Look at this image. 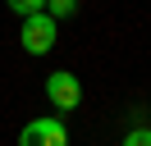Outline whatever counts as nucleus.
<instances>
[{"label": "nucleus", "instance_id": "nucleus-6", "mask_svg": "<svg viewBox=\"0 0 151 146\" xmlns=\"http://www.w3.org/2000/svg\"><path fill=\"white\" fill-rule=\"evenodd\" d=\"M119 146H151V128L142 123V128H133V132H124V142Z\"/></svg>", "mask_w": 151, "mask_h": 146}, {"label": "nucleus", "instance_id": "nucleus-5", "mask_svg": "<svg viewBox=\"0 0 151 146\" xmlns=\"http://www.w3.org/2000/svg\"><path fill=\"white\" fill-rule=\"evenodd\" d=\"M5 5H9L19 18H28V14H41V9H46V0H5Z\"/></svg>", "mask_w": 151, "mask_h": 146}, {"label": "nucleus", "instance_id": "nucleus-3", "mask_svg": "<svg viewBox=\"0 0 151 146\" xmlns=\"http://www.w3.org/2000/svg\"><path fill=\"white\" fill-rule=\"evenodd\" d=\"M19 146H69V128H64V119L41 114V119H32V123H23Z\"/></svg>", "mask_w": 151, "mask_h": 146}, {"label": "nucleus", "instance_id": "nucleus-2", "mask_svg": "<svg viewBox=\"0 0 151 146\" xmlns=\"http://www.w3.org/2000/svg\"><path fill=\"white\" fill-rule=\"evenodd\" d=\"M46 100H50V110H60V114L78 110V100H83V82H78V73H69V69L46 73Z\"/></svg>", "mask_w": 151, "mask_h": 146}, {"label": "nucleus", "instance_id": "nucleus-1", "mask_svg": "<svg viewBox=\"0 0 151 146\" xmlns=\"http://www.w3.org/2000/svg\"><path fill=\"white\" fill-rule=\"evenodd\" d=\"M55 32H60V18H50L46 9H41V14H28V18H23L19 41H23L28 55H46L50 46H55Z\"/></svg>", "mask_w": 151, "mask_h": 146}, {"label": "nucleus", "instance_id": "nucleus-4", "mask_svg": "<svg viewBox=\"0 0 151 146\" xmlns=\"http://www.w3.org/2000/svg\"><path fill=\"white\" fill-rule=\"evenodd\" d=\"M46 14L50 18H73L78 14V0H46Z\"/></svg>", "mask_w": 151, "mask_h": 146}]
</instances>
